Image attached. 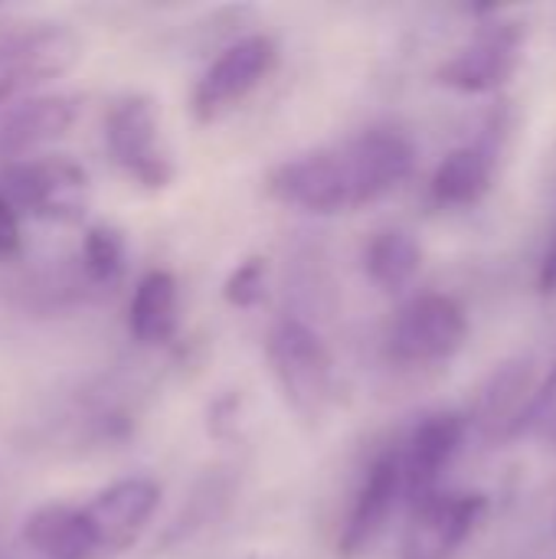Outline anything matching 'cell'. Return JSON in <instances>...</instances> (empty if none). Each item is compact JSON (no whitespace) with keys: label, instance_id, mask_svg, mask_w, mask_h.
Here are the masks:
<instances>
[{"label":"cell","instance_id":"3","mask_svg":"<svg viewBox=\"0 0 556 559\" xmlns=\"http://www.w3.org/2000/svg\"><path fill=\"white\" fill-rule=\"evenodd\" d=\"M88 170L69 154H39L10 160L0 170V193L29 219L75 226L88 210Z\"/></svg>","mask_w":556,"mask_h":559},{"label":"cell","instance_id":"2","mask_svg":"<svg viewBox=\"0 0 556 559\" xmlns=\"http://www.w3.org/2000/svg\"><path fill=\"white\" fill-rule=\"evenodd\" d=\"M82 56L79 36L56 20L0 16V108L66 75Z\"/></svg>","mask_w":556,"mask_h":559},{"label":"cell","instance_id":"10","mask_svg":"<svg viewBox=\"0 0 556 559\" xmlns=\"http://www.w3.org/2000/svg\"><path fill=\"white\" fill-rule=\"evenodd\" d=\"M400 495H403L400 452H383L367 468V478L351 504V514L338 537V559H364L370 554V547L387 531Z\"/></svg>","mask_w":556,"mask_h":559},{"label":"cell","instance_id":"16","mask_svg":"<svg viewBox=\"0 0 556 559\" xmlns=\"http://www.w3.org/2000/svg\"><path fill=\"white\" fill-rule=\"evenodd\" d=\"M488 190H492V154L475 144L449 151L429 180V193L442 206H472Z\"/></svg>","mask_w":556,"mask_h":559},{"label":"cell","instance_id":"4","mask_svg":"<svg viewBox=\"0 0 556 559\" xmlns=\"http://www.w3.org/2000/svg\"><path fill=\"white\" fill-rule=\"evenodd\" d=\"M265 354L288 409L301 423H318L334 393V364L321 337L301 321H279Z\"/></svg>","mask_w":556,"mask_h":559},{"label":"cell","instance_id":"17","mask_svg":"<svg viewBox=\"0 0 556 559\" xmlns=\"http://www.w3.org/2000/svg\"><path fill=\"white\" fill-rule=\"evenodd\" d=\"M364 269L370 282L383 292H403L423 269V246L413 233L383 229L370 239L364 252Z\"/></svg>","mask_w":556,"mask_h":559},{"label":"cell","instance_id":"20","mask_svg":"<svg viewBox=\"0 0 556 559\" xmlns=\"http://www.w3.org/2000/svg\"><path fill=\"white\" fill-rule=\"evenodd\" d=\"M23 246V226H20V213L7 203V197L0 193V259L16 255Z\"/></svg>","mask_w":556,"mask_h":559},{"label":"cell","instance_id":"15","mask_svg":"<svg viewBox=\"0 0 556 559\" xmlns=\"http://www.w3.org/2000/svg\"><path fill=\"white\" fill-rule=\"evenodd\" d=\"M128 331L144 347L170 344L177 334V278L167 269H151L141 275L131 305Z\"/></svg>","mask_w":556,"mask_h":559},{"label":"cell","instance_id":"14","mask_svg":"<svg viewBox=\"0 0 556 559\" xmlns=\"http://www.w3.org/2000/svg\"><path fill=\"white\" fill-rule=\"evenodd\" d=\"M23 544L43 559H95L98 547L85 524L82 508L43 504L23 521Z\"/></svg>","mask_w":556,"mask_h":559},{"label":"cell","instance_id":"21","mask_svg":"<svg viewBox=\"0 0 556 559\" xmlns=\"http://www.w3.org/2000/svg\"><path fill=\"white\" fill-rule=\"evenodd\" d=\"M537 292H541V295H556V236L554 242L547 246L544 259H541V269H537Z\"/></svg>","mask_w":556,"mask_h":559},{"label":"cell","instance_id":"18","mask_svg":"<svg viewBox=\"0 0 556 559\" xmlns=\"http://www.w3.org/2000/svg\"><path fill=\"white\" fill-rule=\"evenodd\" d=\"M125 265H128L125 236L108 223L88 226L85 239H82V269H85V275L92 282H98V285H111V282H118L125 275Z\"/></svg>","mask_w":556,"mask_h":559},{"label":"cell","instance_id":"19","mask_svg":"<svg viewBox=\"0 0 556 559\" xmlns=\"http://www.w3.org/2000/svg\"><path fill=\"white\" fill-rule=\"evenodd\" d=\"M265 282H269V259L252 255L229 272V278L223 282V298L233 308H256L265 301V292H269Z\"/></svg>","mask_w":556,"mask_h":559},{"label":"cell","instance_id":"5","mask_svg":"<svg viewBox=\"0 0 556 559\" xmlns=\"http://www.w3.org/2000/svg\"><path fill=\"white\" fill-rule=\"evenodd\" d=\"M105 144L111 160L141 187L164 190L174 180V164L161 147L157 102L147 92H125L105 111Z\"/></svg>","mask_w":556,"mask_h":559},{"label":"cell","instance_id":"11","mask_svg":"<svg viewBox=\"0 0 556 559\" xmlns=\"http://www.w3.org/2000/svg\"><path fill=\"white\" fill-rule=\"evenodd\" d=\"M465 442V419L459 413H436L416 426V432L406 442V452L400 455V475H403V495L413 508L429 501L436 495L439 478L456 462L459 449Z\"/></svg>","mask_w":556,"mask_h":559},{"label":"cell","instance_id":"7","mask_svg":"<svg viewBox=\"0 0 556 559\" xmlns=\"http://www.w3.org/2000/svg\"><path fill=\"white\" fill-rule=\"evenodd\" d=\"M469 341V314L449 295H419L390 324L387 350L397 364H442Z\"/></svg>","mask_w":556,"mask_h":559},{"label":"cell","instance_id":"12","mask_svg":"<svg viewBox=\"0 0 556 559\" xmlns=\"http://www.w3.org/2000/svg\"><path fill=\"white\" fill-rule=\"evenodd\" d=\"M79 118V102L62 92H29L0 108V157L23 160L49 141L69 134Z\"/></svg>","mask_w":556,"mask_h":559},{"label":"cell","instance_id":"9","mask_svg":"<svg viewBox=\"0 0 556 559\" xmlns=\"http://www.w3.org/2000/svg\"><path fill=\"white\" fill-rule=\"evenodd\" d=\"M157 508H161V488L151 478H121L102 488L82 508L92 540L98 547V557L131 550L147 531Z\"/></svg>","mask_w":556,"mask_h":559},{"label":"cell","instance_id":"8","mask_svg":"<svg viewBox=\"0 0 556 559\" xmlns=\"http://www.w3.org/2000/svg\"><path fill=\"white\" fill-rule=\"evenodd\" d=\"M521 46H524L521 23H488L465 49H459L436 69V82L465 95L495 92L518 72Z\"/></svg>","mask_w":556,"mask_h":559},{"label":"cell","instance_id":"13","mask_svg":"<svg viewBox=\"0 0 556 559\" xmlns=\"http://www.w3.org/2000/svg\"><path fill=\"white\" fill-rule=\"evenodd\" d=\"M416 511L413 559H439L459 550L488 514L485 495H433Z\"/></svg>","mask_w":556,"mask_h":559},{"label":"cell","instance_id":"6","mask_svg":"<svg viewBox=\"0 0 556 559\" xmlns=\"http://www.w3.org/2000/svg\"><path fill=\"white\" fill-rule=\"evenodd\" d=\"M279 66V43L269 33H249L233 39L193 85L190 108L200 124L220 121L239 102H246Z\"/></svg>","mask_w":556,"mask_h":559},{"label":"cell","instance_id":"1","mask_svg":"<svg viewBox=\"0 0 556 559\" xmlns=\"http://www.w3.org/2000/svg\"><path fill=\"white\" fill-rule=\"evenodd\" d=\"M413 164L416 151L400 131L374 128L279 164L269 174V193L315 216L354 213L393 193Z\"/></svg>","mask_w":556,"mask_h":559}]
</instances>
